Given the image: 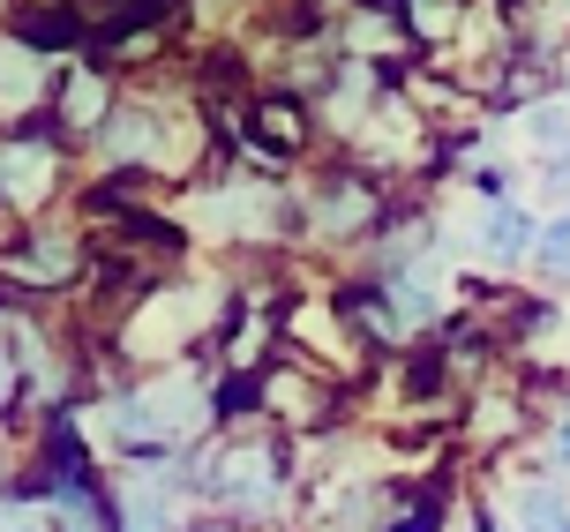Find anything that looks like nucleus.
I'll use <instances>...</instances> for the list:
<instances>
[{"label":"nucleus","mask_w":570,"mask_h":532,"mask_svg":"<svg viewBox=\"0 0 570 532\" xmlns=\"http://www.w3.org/2000/svg\"><path fill=\"white\" fill-rule=\"evenodd\" d=\"M548 255H556V263H570V218L556 225V240H548Z\"/></svg>","instance_id":"obj_2"},{"label":"nucleus","mask_w":570,"mask_h":532,"mask_svg":"<svg viewBox=\"0 0 570 532\" xmlns=\"http://www.w3.org/2000/svg\"><path fill=\"white\" fill-rule=\"evenodd\" d=\"M556 450H563V457H570V427H563V443H556Z\"/></svg>","instance_id":"obj_3"},{"label":"nucleus","mask_w":570,"mask_h":532,"mask_svg":"<svg viewBox=\"0 0 570 532\" xmlns=\"http://www.w3.org/2000/svg\"><path fill=\"white\" fill-rule=\"evenodd\" d=\"M518 518H525V532H570V510L548 495V487H533L525 503H518Z\"/></svg>","instance_id":"obj_1"}]
</instances>
